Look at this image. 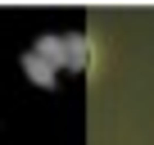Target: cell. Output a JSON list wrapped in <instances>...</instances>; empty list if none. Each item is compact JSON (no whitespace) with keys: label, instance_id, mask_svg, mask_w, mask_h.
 I'll return each mask as SVG.
<instances>
[{"label":"cell","instance_id":"6da1fadb","mask_svg":"<svg viewBox=\"0 0 154 145\" xmlns=\"http://www.w3.org/2000/svg\"><path fill=\"white\" fill-rule=\"evenodd\" d=\"M23 72H27V82H32V86H41V91H54V86H59V68H54V63H45L36 50H27V54H23Z\"/></svg>","mask_w":154,"mask_h":145},{"label":"cell","instance_id":"7a4b0ae2","mask_svg":"<svg viewBox=\"0 0 154 145\" xmlns=\"http://www.w3.org/2000/svg\"><path fill=\"white\" fill-rule=\"evenodd\" d=\"M45 63H54L59 72H63V63H68V36H59V32H45V36H36V45H32Z\"/></svg>","mask_w":154,"mask_h":145},{"label":"cell","instance_id":"3957f363","mask_svg":"<svg viewBox=\"0 0 154 145\" xmlns=\"http://www.w3.org/2000/svg\"><path fill=\"white\" fill-rule=\"evenodd\" d=\"M68 72H82L86 68V36L82 32H68V63H63Z\"/></svg>","mask_w":154,"mask_h":145}]
</instances>
